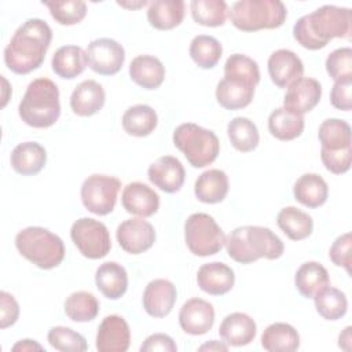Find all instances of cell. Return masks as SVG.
<instances>
[{"instance_id":"cell-33","label":"cell","mask_w":352,"mask_h":352,"mask_svg":"<svg viewBox=\"0 0 352 352\" xmlns=\"http://www.w3.org/2000/svg\"><path fill=\"white\" fill-rule=\"evenodd\" d=\"M122 128L128 135L143 138L150 135L158 124L155 110L148 104H135L122 114Z\"/></svg>"},{"instance_id":"cell-25","label":"cell","mask_w":352,"mask_h":352,"mask_svg":"<svg viewBox=\"0 0 352 352\" xmlns=\"http://www.w3.org/2000/svg\"><path fill=\"white\" fill-rule=\"evenodd\" d=\"M129 76L144 89H157L165 78V66L153 55H139L129 65Z\"/></svg>"},{"instance_id":"cell-46","label":"cell","mask_w":352,"mask_h":352,"mask_svg":"<svg viewBox=\"0 0 352 352\" xmlns=\"http://www.w3.org/2000/svg\"><path fill=\"white\" fill-rule=\"evenodd\" d=\"M352 235L351 232H345L340 235L329 250V257L337 267H344L348 275H351V264H352Z\"/></svg>"},{"instance_id":"cell-51","label":"cell","mask_w":352,"mask_h":352,"mask_svg":"<svg viewBox=\"0 0 352 352\" xmlns=\"http://www.w3.org/2000/svg\"><path fill=\"white\" fill-rule=\"evenodd\" d=\"M34 349L43 351V346L40 344H37L34 340H21L12 346L14 352H16V351H34Z\"/></svg>"},{"instance_id":"cell-1","label":"cell","mask_w":352,"mask_h":352,"mask_svg":"<svg viewBox=\"0 0 352 352\" xmlns=\"http://www.w3.org/2000/svg\"><path fill=\"white\" fill-rule=\"evenodd\" d=\"M52 30L40 18L25 21L4 48V63L16 74H28L38 69L51 45Z\"/></svg>"},{"instance_id":"cell-3","label":"cell","mask_w":352,"mask_h":352,"mask_svg":"<svg viewBox=\"0 0 352 352\" xmlns=\"http://www.w3.org/2000/svg\"><path fill=\"white\" fill-rule=\"evenodd\" d=\"M228 256L241 264H250L258 258L276 260L283 254V242L270 228L261 226L236 227L226 238Z\"/></svg>"},{"instance_id":"cell-47","label":"cell","mask_w":352,"mask_h":352,"mask_svg":"<svg viewBox=\"0 0 352 352\" xmlns=\"http://www.w3.org/2000/svg\"><path fill=\"white\" fill-rule=\"evenodd\" d=\"M320 158L324 165V168L334 173V175H341L349 170L351 168V161H352V147H346L342 150H320Z\"/></svg>"},{"instance_id":"cell-27","label":"cell","mask_w":352,"mask_h":352,"mask_svg":"<svg viewBox=\"0 0 352 352\" xmlns=\"http://www.w3.org/2000/svg\"><path fill=\"white\" fill-rule=\"evenodd\" d=\"M194 192L204 204H219L228 194V176L224 170L208 169L195 180Z\"/></svg>"},{"instance_id":"cell-23","label":"cell","mask_w":352,"mask_h":352,"mask_svg":"<svg viewBox=\"0 0 352 352\" xmlns=\"http://www.w3.org/2000/svg\"><path fill=\"white\" fill-rule=\"evenodd\" d=\"M12 169L22 176H33L41 172L47 162V151L37 142H23L11 151Z\"/></svg>"},{"instance_id":"cell-26","label":"cell","mask_w":352,"mask_h":352,"mask_svg":"<svg viewBox=\"0 0 352 352\" xmlns=\"http://www.w3.org/2000/svg\"><path fill=\"white\" fill-rule=\"evenodd\" d=\"M254 96V85L235 78H223L216 87V99L227 110H238L250 104Z\"/></svg>"},{"instance_id":"cell-45","label":"cell","mask_w":352,"mask_h":352,"mask_svg":"<svg viewBox=\"0 0 352 352\" xmlns=\"http://www.w3.org/2000/svg\"><path fill=\"white\" fill-rule=\"evenodd\" d=\"M326 72L334 81L352 78V50L341 47L330 52L326 59Z\"/></svg>"},{"instance_id":"cell-5","label":"cell","mask_w":352,"mask_h":352,"mask_svg":"<svg viewBox=\"0 0 352 352\" xmlns=\"http://www.w3.org/2000/svg\"><path fill=\"white\" fill-rule=\"evenodd\" d=\"M15 246L21 256L41 270L58 267L65 258L63 241L43 227H26L15 236Z\"/></svg>"},{"instance_id":"cell-32","label":"cell","mask_w":352,"mask_h":352,"mask_svg":"<svg viewBox=\"0 0 352 352\" xmlns=\"http://www.w3.org/2000/svg\"><path fill=\"white\" fill-rule=\"evenodd\" d=\"M329 282L327 270L316 261H307L301 264L294 275V285L298 293L305 298H314V296L326 287Z\"/></svg>"},{"instance_id":"cell-8","label":"cell","mask_w":352,"mask_h":352,"mask_svg":"<svg viewBox=\"0 0 352 352\" xmlns=\"http://www.w3.org/2000/svg\"><path fill=\"white\" fill-rule=\"evenodd\" d=\"M184 241L188 250L199 257L216 254L226 245V235L208 213H192L184 223Z\"/></svg>"},{"instance_id":"cell-22","label":"cell","mask_w":352,"mask_h":352,"mask_svg":"<svg viewBox=\"0 0 352 352\" xmlns=\"http://www.w3.org/2000/svg\"><path fill=\"white\" fill-rule=\"evenodd\" d=\"M106 100L103 87L95 80L80 82L72 92L70 107L80 117H91L102 110Z\"/></svg>"},{"instance_id":"cell-12","label":"cell","mask_w":352,"mask_h":352,"mask_svg":"<svg viewBox=\"0 0 352 352\" xmlns=\"http://www.w3.org/2000/svg\"><path fill=\"white\" fill-rule=\"evenodd\" d=\"M116 236L124 252L129 254H140L154 245L155 230L143 219H128L117 227Z\"/></svg>"},{"instance_id":"cell-44","label":"cell","mask_w":352,"mask_h":352,"mask_svg":"<svg viewBox=\"0 0 352 352\" xmlns=\"http://www.w3.org/2000/svg\"><path fill=\"white\" fill-rule=\"evenodd\" d=\"M47 340L52 348L62 352H84L88 349L85 338L70 327L55 326L48 331Z\"/></svg>"},{"instance_id":"cell-15","label":"cell","mask_w":352,"mask_h":352,"mask_svg":"<svg viewBox=\"0 0 352 352\" xmlns=\"http://www.w3.org/2000/svg\"><path fill=\"white\" fill-rule=\"evenodd\" d=\"M131 344L126 320L118 315L106 316L98 327L96 349L99 352H125Z\"/></svg>"},{"instance_id":"cell-53","label":"cell","mask_w":352,"mask_h":352,"mask_svg":"<svg viewBox=\"0 0 352 352\" xmlns=\"http://www.w3.org/2000/svg\"><path fill=\"white\" fill-rule=\"evenodd\" d=\"M198 349L199 351H209V352H212V351H227L228 345L223 344V342H219L216 340H212V341L201 345Z\"/></svg>"},{"instance_id":"cell-16","label":"cell","mask_w":352,"mask_h":352,"mask_svg":"<svg viewBox=\"0 0 352 352\" xmlns=\"http://www.w3.org/2000/svg\"><path fill=\"white\" fill-rule=\"evenodd\" d=\"M147 176L155 187H158L164 192L173 194L182 188L186 177V170L176 157L162 155L148 166Z\"/></svg>"},{"instance_id":"cell-40","label":"cell","mask_w":352,"mask_h":352,"mask_svg":"<svg viewBox=\"0 0 352 352\" xmlns=\"http://www.w3.org/2000/svg\"><path fill=\"white\" fill-rule=\"evenodd\" d=\"M65 314L73 322H89L99 314V301L89 292H74L65 301Z\"/></svg>"},{"instance_id":"cell-11","label":"cell","mask_w":352,"mask_h":352,"mask_svg":"<svg viewBox=\"0 0 352 352\" xmlns=\"http://www.w3.org/2000/svg\"><path fill=\"white\" fill-rule=\"evenodd\" d=\"M85 52L89 69L100 76L118 73L125 62L124 47L118 41L107 37L91 41Z\"/></svg>"},{"instance_id":"cell-42","label":"cell","mask_w":352,"mask_h":352,"mask_svg":"<svg viewBox=\"0 0 352 352\" xmlns=\"http://www.w3.org/2000/svg\"><path fill=\"white\" fill-rule=\"evenodd\" d=\"M224 77L246 81L252 85L260 82V69L256 60L243 54H232L224 65Z\"/></svg>"},{"instance_id":"cell-34","label":"cell","mask_w":352,"mask_h":352,"mask_svg":"<svg viewBox=\"0 0 352 352\" xmlns=\"http://www.w3.org/2000/svg\"><path fill=\"white\" fill-rule=\"evenodd\" d=\"M276 223L283 234L292 241L305 239L312 234L314 230L312 217L296 206H286L280 209L276 216Z\"/></svg>"},{"instance_id":"cell-36","label":"cell","mask_w":352,"mask_h":352,"mask_svg":"<svg viewBox=\"0 0 352 352\" xmlns=\"http://www.w3.org/2000/svg\"><path fill=\"white\" fill-rule=\"evenodd\" d=\"M227 135L234 146L241 153L253 151L260 142V135L256 124L246 117H235L227 125Z\"/></svg>"},{"instance_id":"cell-6","label":"cell","mask_w":352,"mask_h":352,"mask_svg":"<svg viewBox=\"0 0 352 352\" xmlns=\"http://www.w3.org/2000/svg\"><path fill=\"white\" fill-rule=\"evenodd\" d=\"M232 25L242 32L276 29L287 16L286 6L279 0H239L228 11Z\"/></svg>"},{"instance_id":"cell-24","label":"cell","mask_w":352,"mask_h":352,"mask_svg":"<svg viewBox=\"0 0 352 352\" xmlns=\"http://www.w3.org/2000/svg\"><path fill=\"white\" fill-rule=\"evenodd\" d=\"M95 283L98 290L110 300H118L128 289L126 270L116 263L106 261L99 265L95 274Z\"/></svg>"},{"instance_id":"cell-39","label":"cell","mask_w":352,"mask_h":352,"mask_svg":"<svg viewBox=\"0 0 352 352\" xmlns=\"http://www.w3.org/2000/svg\"><path fill=\"white\" fill-rule=\"evenodd\" d=\"M190 56L201 69H212L221 58L223 47L220 41L208 34H198L190 43Z\"/></svg>"},{"instance_id":"cell-29","label":"cell","mask_w":352,"mask_h":352,"mask_svg":"<svg viewBox=\"0 0 352 352\" xmlns=\"http://www.w3.org/2000/svg\"><path fill=\"white\" fill-rule=\"evenodd\" d=\"M51 66L60 78H76L88 66L87 52L78 45H63L55 51Z\"/></svg>"},{"instance_id":"cell-50","label":"cell","mask_w":352,"mask_h":352,"mask_svg":"<svg viewBox=\"0 0 352 352\" xmlns=\"http://www.w3.org/2000/svg\"><path fill=\"white\" fill-rule=\"evenodd\" d=\"M142 352H175L177 351V345L175 344L173 338L164 333H155L148 336L144 342L140 345Z\"/></svg>"},{"instance_id":"cell-52","label":"cell","mask_w":352,"mask_h":352,"mask_svg":"<svg viewBox=\"0 0 352 352\" xmlns=\"http://www.w3.org/2000/svg\"><path fill=\"white\" fill-rule=\"evenodd\" d=\"M351 330H352L351 326L345 327L344 331H342V333L340 334V337H338V346L342 348V349H346V351L351 349V341H352Z\"/></svg>"},{"instance_id":"cell-19","label":"cell","mask_w":352,"mask_h":352,"mask_svg":"<svg viewBox=\"0 0 352 352\" xmlns=\"http://www.w3.org/2000/svg\"><path fill=\"white\" fill-rule=\"evenodd\" d=\"M177 297L176 286L168 279H154L143 292V308L153 318H165L170 314Z\"/></svg>"},{"instance_id":"cell-4","label":"cell","mask_w":352,"mask_h":352,"mask_svg":"<svg viewBox=\"0 0 352 352\" xmlns=\"http://www.w3.org/2000/svg\"><path fill=\"white\" fill-rule=\"evenodd\" d=\"M18 114L29 126H52L60 116L59 89L56 84L45 77L33 80L19 102Z\"/></svg>"},{"instance_id":"cell-2","label":"cell","mask_w":352,"mask_h":352,"mask_svg":"<svg viewBox=\"0 0 352 352\" xmlns=\"http://www.w3.org/2000/svg\"><path fill=\"white\" fill-rule=\"evenodd\" d=\"M352 12L349 8L322 6L314 12L297 19L293 26V37L307 50H320L331 38H351Z\"/></svg>"},{"instance_id":"cell-17","label":"cell","mask_w":352,"mask_h":352,"mask_svg":"<svg viewBox=\"0 0 352 352\" xmlns=\"http://www.w3.org/2000/svg\"><path fill=\"white\" fill-rule=\"evenodd\" d=\"M268 73L276 87L287 88L302 77L304 65L293 51L280 48L270 55Z\"/></svg>"},{"instance_id":"cell-49","label":"cell","mask_w":352,"mask_h":352,"mask_svg":"<svg viewBox=\"0 0 352 352\" xmlns=\"http://www.w3.org/2000/svg\"><path fill=\"white\" fill-rule=\"evenodd\" d=\"M19 318V305L12 294L7 292L0 293V327L7 329L12 326Z\"/></svg>"},{"instance_id":"cell-43","label":"cell","mask_w":352,"mask_h":352,"mask_svg":"<svg viewBox=\"0 0 352 352\" xmlns=\"http://www.w3.org/2000/svg\"><path fill=\"white\" fill-rule=\"evenodd\" d=\"M43 4L50 10L51 16L59 25H76L81 22L87 14V4L81 0L43 1Z\"/></svg>"},{"instance_id":"cell-31","label":"cell","mask_w":352,"mask_h":352,"mask_svg":"<svg viewBox=\"0 0 352 352\" xmlns=\"http://www.w3.org/2000/svg\"><path fill=\"white\" fill-rule=\"evenodd\" d=\"M261 346L268 352H293L300 346V336L292 324L276 322L263 331Z\"/></svg>"},{"instance_id":"cell-7","label":"cell","mask_w":352,"mask_h":352,"mask_svg":"<svg viewBox=\"0 0 352 352\" xmlns=\"http://www.w3.org/2000/svg\"><path fill=\"white\" fill-rule=\"evenodd\" d=\"M173 144L194 168L210 165L220 151V142L216 133L192 122L180 124L175 129Z\"/></svg>"},{"instance_id":"cell-35","label":"cell","mask_w":352,"mask_h":352,"mask_svg":"<svg viewBox=\"0 0 352 352\" xmlns=\"http://www.w3.org/2000/svg\"><path fill=\"white\" fill-rule=\"evenodd\" d=\"M268 131L278 140H293L304 131V117L278 107L268 117Z\"/></svg>"},{"instance_id":"cell-28","label":"cell","mask_w":352,"mask_h":352,"mask_svg":"<svg viewBox=\"0 0 352 352\" xmlns=\"http://www.w3.org/2000/svg\"><path fill=\"white\" fill-rule=\"evenodd\" d=\"M183 0H154L148 4V23L158 30H170L179 26L184 18Z\"/></svg>"},{"instance_id":"cell-30","label":"cell","mask_w":352,"mask_h":352,"mask_svg":"<svg viewBox=\"0 0 352 352\" xmlns=\"http://www.w3.org/2000/svg\"><path fill=\"white\" fill-rule=\"evenodd\" d=\"M296 201L307 208L322 206L329 197V187L324 179L316 173H304L300 176L293 187Z\"/></svg>"},{"instance_id":"cell-48","label":"cell","mask_w":352,"mask_h":352,"mask_svg":"<svg viewBox=\"0 0 352 352\" xmlns=\"http://www.w3.org/2000/svg\"><path fill=\"white\" fill-rule=\"evenodd\" d=\"M330 102L338 110L349 111L352 109V78L334 82L330 92Z\"/></svg>"},{"instance_id":"cell-13","label":"cell","mask_w":352,"mask_h":352,"mask_svg":"<svg viewBox=\"0 0 352 352\" xmlns=\"http://www.w3.org/2000/svg\"><path fill=\"white\" fill-rule=\"evenodd\" d=\"M214 323L213 305L202 298L187 300L179 312V324L182 330L191 336L208 333Z\"/></svg>"},{"instance_id":"cell-41","label":"cell","mask_w":352,"mask_h":352,"mask_svg":"<svg viewBox=\"0 0 352 352\" xmlns=\"http://www.w3.org/2000/svg\"><path fill=\"white\" fill-rule=\"evenodd\" d=\"M190 10L197 23L209 28L224 25L228 12L227 3L223 0H192Z\"/></svg>"},{"instance_id":"cell-14","label":"cell","mask_w":352,"mask_h":352,"mask_svg":"<svg viewBox=\"0 0 352 352\" xmlns=\"http://www.w3.org/2000/svg\"><path fill=\"white\" fill-rule=\"evenodd\" d=\"M322 85L311 77H301L287 87L283 98V107L296 114L311 111L320 100Z\"/></svg>"},{"instance_id":"cell-18","label":"cell","mask_w":352,"mask_h":352,"mask_svg":"<svg viewBox=\"0 0 352 352\" xmlns=\"http://www.w3.org/2000/svg\"><path fill=\"white\" fill-rule=\"evenodd\" d=\"M121 204L128 213L146 219L157 213L160 208V197L147 184L132 182L124 187Z\"/></svg>"},{"instance_id":"cell-21","label":"cell","mask_w":352,"mask_h":352,"mask_svg":"<svg viewBox=\"0 0 352 352\" xmlns=\"http://www.w3.org/2000/svg\"><path fill=\"white\" fill-rule=\"evenodd\" d=\"M257 333L256 322L243 312L227 315L219 327V334L227 345L243 346L250 344Z\"/></svg>"},{"instance_id":"cell-20","label":"cell","mask_w":352,"mask_h":352,"mask_svg":"<svg viewBox=\"0 0 352 352\" xmlns=\"http://www.w3.org/2000/svg\"><path fill=\"white\" fill-rule=\"evenodd\" d=\"M197 283L202 292L210 296H223L232 289L235 275L231 267L224 263H206L197 272Z\"/></svg>"},{"instance_id":"cell-10","label":"cell","mask_w":352,"mask_h":352,"mask_svg":"<svg viewBox=\"0 0 352 352\" xmlns=\"http://www.w3.org/2000/svg\"><path fill=\"white\" fill-rule=\"evenodd\" d=\"M121 188L120 179L109 175H91L81 186V201L87 210L98 216L113 212Z\"/></svg>"},{"instance_id":"cell-37","label":"cell","mask_w":352,"mask_h":352,"mask_svg":"<svg viewBox=\"0 0 352 352\" xmlns=\"http://www.w3.org/2000/svg\"><path fill=\"white\" fill-rule=\"evenodd\" d=\"M318 138L324 150H342L351 147V126L340 118L324 120L318 131Z\"/></svg>"},{"instance_id":"cell-9","label":"cell","mask_w":352,"mask_h":352,"mask_svg":"<svg viewBox=\"0 0 352 352\" xmlns=\"http://www.w3.org/2000/svg\"><path fill=\"white\" fill-rule=\"evenodd\" d=\"M70 236L80 253L91 260L104 257L111 249L107 227L95 219L81 217L70 228Z\"/></svg>"},{"instance_id":"cell-38","label":"cell","mask_w":352,"mask_h":352,"mask_svg":"<svg viewBox=\"0 0 352 352\" xmlns=\"http://www.w3.org/2000/svg\"><path fill=\"white\" fill-rule=\"evenodd\" d=\"M314 301L318 314L326 320L341 319L348 309L345 293L329 285L314 296Z\"/></svg>"}]
</instances>
